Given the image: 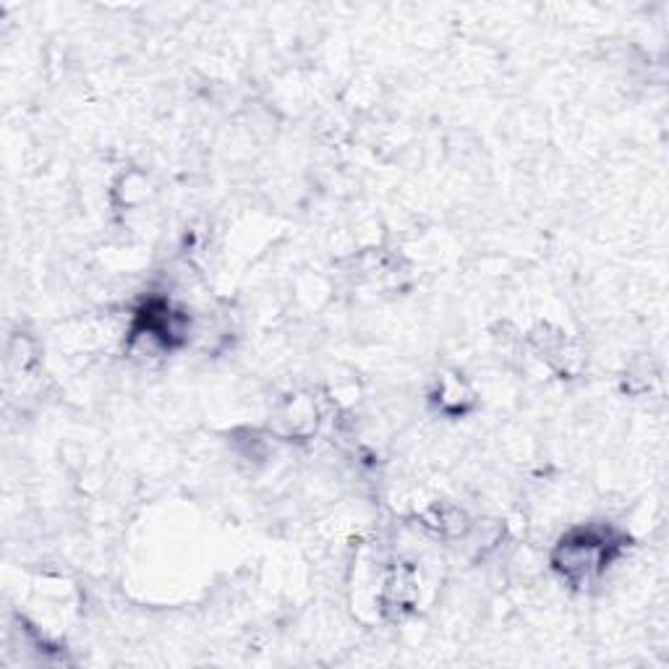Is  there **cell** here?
<instances>
[{
  "instance_id": "cell-1",
  "label": "cell",
  "mask_w": 669,
  "mask_h": 669,
  "mask_svg": "<svg viewBox=\"0 0 669 669\" xmlns=\"http://www.w3.org/2000/svg\"><path fill=\"white\" fill-rule=\"evenodd\" d=\"M604 541L593 539L586 533V537L570 539L568 544H562V560L560 568L565 570L568 578H591L593 573H599L601 562H604Z\"/></svg>"
}]
</instances>
